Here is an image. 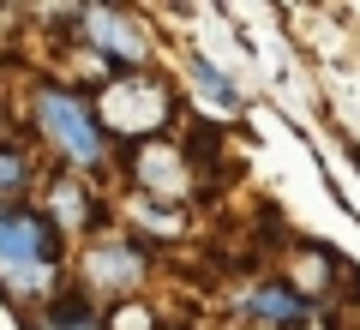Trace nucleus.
Instances as JSON below:
<instances>
[{
    "label": "nucleus",
    "instance_id": "nucleus-6",
    "mask_svg": "<svg viewBox=\"0 0 360 330\" xmlns=\"http://www.w3.org/2000/svg\"><path fill=\"white\" fill-rule=\"evenodd\" d=\"M246 318L252 324H270V330H300L312 318V300L288 282H264L258 294H246Z\"/></svg>",
    "mask_w": 360,
    "mask_h": 330
},
{
    "label": "nucleus",
    "instance_id": "nucleus-10",
    "mask_svg": "<svg viewBox=\"0 0 360 330\" xmlns=\"http://www.w3.org/2000/svg\"><path fill=\"white\" fill-rule=\"evenodd\" d=\"M193 84H198V96L217 102V108H240V84H229V78H222L205 54H193Z\"/></svg>",
    "mask_w": 360,
    "mask_h": 330
},
{
    "label": "nucleus",
    "instance_id": "nucleus-9",
    "mask_svg": "<svg viewBox=\"0 0 360 330\" xmlns=\"http://www.w3.org/2000/svg\"><path fill=\"white\" fill-rule=\"evenodd\" d=\"M49 330H103L96 306L84 300V288H66V294H49Z\"/></svg>",
    "mask_w": 360,
    "mask_h": 330
},
{
    "label": "nucleus",
    "instance_id": "nucleus-1",
    "mask_svg": "<svg viewBox=\"0 0 360 330\" xmlns=\"http://www.w3.org/2000/svg\"><path fill=\"white\" fill-rule=\"evenodd\" d=\"M60 282V229L42 210L0 204V288L13 300H42Z\"/></svg>",
    "mask_w": 360,
    "mask_h": 330
},
{
    "label": "nucleus",
    "instance_id": "nucleus-3",
    "mask_svg": "<svg viewBox=\"0 0 360 330\" xmlns=\"http://www.w3.org/2000/svg\"><path fill=\"white\" fill-rule=\"evenodd\" d=\"M90 115L103 127V139L108 132H120V139H156L168 127V115H174V96L156 78H108L96 90V102H90Z\"/></svg>",
    "mask_w": 360,
    "mask_h": 330
},
{
    "label": "nucleus",
    "instance_id": "nucleus-7",
    "mask_svg": "<svg viewBox=\"0 0 360 330\" xmlns=\"http://www.w3.org/2000/svg\"><path fill=\"white\" fill-rule=\"evenodd\" d=\"M132 174H139L144 192H156V198H186V163H180L168 144H144V151H132Z\"/></svg>",
    "mask_w": 360,
    "mask_h": 330
},
{
    "label": "nucleus",
    "instance_id": "nucleus-12",
    "mask_svg": "<svg viewBox=\"0 0 360 330\" xmlns=\"http://www.w3.org/2000/svg\"><path fill=\"white\" fill-rule=\"evenodd\" d=\"M103 330H156V318H150V312H139V306H120L115 324H103Z\"/></svg>",
    "mask_w": 360,
    "mask_h": 330
},
{
    "label": "nucleus",
    "instance_id": "nucleus-5",
    "mask_svg": "<svg viewBox=\"0 0 360 330\" xmlns=\"http://www.w3.org/2000/svg\"><path fill=\"white\" fill-rule=\"evenodd\" d=\"M150 270V253L139 241H96L84 253V288L96 294H132Z\"/></svg>",
    "mask_w": 360,
    "mask_h": 330
},
{
    "label": "nucleus",
    "instance_id": "nucleus-2",
    "mask_svg": "<svg viewBox=\"0 0 360 330\" xmlns=\"http://www.w3.org/2000/svg\"><path fill=\"white\" fill-rule=\"evenodd\" d=\"M37 132L72 168H103L108 163V139H103V127H96V115H90V102L78 90H60V84L37 90Z\"/></svg>",
    "mask_w": 360,
    "mask_h": 330
},
{
    "label": "nucleus",
    "instance_id": "nucleus-4",
    "mask_svg": "<svg viewBox=\"0 0 360 330\" xmlns=\"http://www.w3.org/2000/svg\"><path fill=\"white\" fill-rule=\"evenodd\" d=\"M78 25H84V42L103 61H115V66H144L150 61V30L132 13H120V6H84Z\"/></svg>",
    "mask_w": 360,
    "mask_h": 330
},
{
    "label": "nucleus",
    "instance_id": "nucleus-8",
    "mask_svg": "<svg viewBox=\"0 0 360 330\" xmlns=\"http://www.w3.org/2000/svg\"><path fill=\"white\" fill-rule=\"evenodd\" d=\"M42 216H49L54 229H90L103 210H96V198L84 192V180H78V174H60L49 186V210H42Z\"/></svg>",
    "mask_w": 360,
    "mask_h": 330
},
{
    "label": "nucleus",
    "instance_id": "nucleus-11",
    "mask_svg": "<svg viewBox=\"0 0 360 330\" xmlns=\"http://www.w3.org/2000/svg\"><path fill=\"white\" fill-rule=\"evenodd\" d=\"M30 186V163L18 151H0V204H18Z\"/></svg>",
    "mask_w": 360,
    "mask_h": 330
}]
</instances>
